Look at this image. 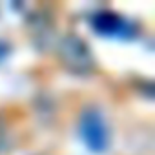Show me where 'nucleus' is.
I'll list each match as a JSON object with an SVG mask.
<instances>
[{
    "instance_id": "nucleus-1",
    "label": "nucleus",
    "mask_w": 155,
    "mask_h": 155,
    "mask_svg": "<svg viewBox=\"0 0 155 155\" xmlns=\"http://www.w3.org/2000/svg\"><path fill=\"white\" fill-rule=\"evenodd\" d=\"M79 133L84 144L95 153H102L110 144V131L106 120L97 108H86L81 113Z\"/></svg>"
},
{
    "instance_id": "nucleus-2",
    "label": "nucleus",
    "mask_w": 155,
    "mask_h": 155,
    "mask_svg": "<svg viewBox=\"0 0 155 155\" xmlns=\"http://www.w3.org/2000/svg\"><path fill=\"white\" fill-rule=\"evenodd\" d=\"M58 57L62 64L77 75H84L93 68V55L88 44L77 35H66L58 44Z\"/></svg>"
},
{
    "instance_id": "nucleus-3",
    "label": "nucleus",
    "mask_w": 155,
    "mask_h": 155,
    "mask_svg": "<svg viewBox=\"0 0 155 155\" xmlns=\"http://www.w3.org/2000/svg\"><path fill=\"white\" fill-rule=\"evenodd\" d=\"M95 31H99L101 35H108V37H126L131 31V26L126 18H122L119 13L115 11H99L93 20H91Z\"/></svg>"
}]
</instances>
